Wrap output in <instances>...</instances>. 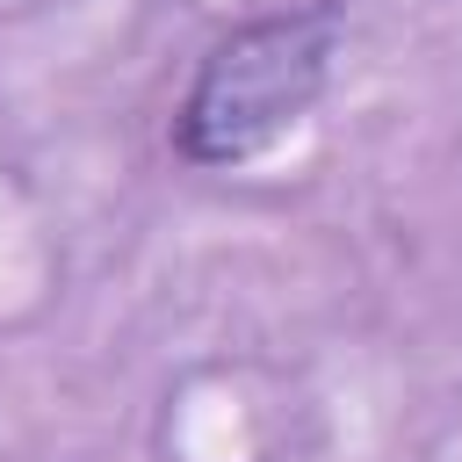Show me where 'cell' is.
Listing matches in <instances>:
<instances>
[{
	"label": "cell",
	"instance_id": "6da1fadb",
	"mask_svg": "<svg viewBox=\"0 0 462 462\" xmlns=\"http://www.w3.org/2000/svg\"><path fill=\"white\" fill-rule=\"evenodd\" d=\"M325 65H332V14H274L224 36L180 101V152L195 166L267 152L282 130L310 116Z\"/></svg>",
	"mask_w": 462,
	"mask_h": 462
}]
</instances>
